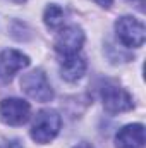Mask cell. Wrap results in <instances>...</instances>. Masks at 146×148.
Returning <instances> with one entry per match:
<instances>
[{"instance_id":"cell-1","label":"cell","mask_w":146,"mask_h":148,"mask_svg":"<svg viewBox=\"0 0 146 148\" xmlns=\"http://www.w3.org/2000/svg\"><path fill=\"white\" fill-rule=\"evenodd\" d=\"M62 126V117L59 115V112L55 110H40L33 121L31 126V138L36 143H50L60 131Z\"/></svg>"},{"instance_id":"cell-2","label":"cell","mask_w":146,"mask_h":148,"mask_svg":"<svg viewBox=\"0 0 146 148\" xmlns=\"http://www.w3.org/2000/svg\"><path fill=\"white\" fill-rule=\"evenodd\" d=\"M115 33L119 41L127 47V48H139L143 47L146 38V31H145V24L132 17V16H122L117 19L115 23Z\"/></svg>"},{"instance_id":"cell-3","label":"cell","mask_w":146,"mask_h":148,"mask_svg":"<svg viewBox=\"0 0 146 148\" xmlns=\"http://www.w3.org/2000/svg\"><path fill=\"white\" fill-rule=\"evenodd\" d=\"M21 88L29 98H33L36 102H41V103L50 102L53 98V88H52L46 74L41 69H35L31 73L23 74Z\"/></svg>"},{"instance_id":"cell-4","label":"cell","mask_w":146,"mask_h":148,"mask_svg":"<svg viewBox=\"0 0 146 148\" xmlns=\"http://www.w3.org/2000/svg\"><path fill=\"white\" fill-rule=\"evenodd\" d=\"M102 102L105 110L110 114H122V112H129L134 107L132 97L129 95L127 90H124L122 86L115 84V83H107L102 86Z\"/></svg>"},{"instance_id":"cell-5","label":"cell","mask_w":146,"mask_h":148,"mask_svg":"<svg viewBox=\"0 0 146 148\" xmlns=\"http://www.w3.org/2000/svg\"><path fill=\"white\" fill-rule=\"evenodd\" d=\"M31 107L23 98H5L0 102V119L9 126H23L28 122Z\"/></svg>"},{"instance_id":"cell-6","label":"cell","mask_w":146,"mask_h":148,"mask_svg":"<svg viewBox=\"0 0 146 148\" xmlns=\"http://www.w3.org/2000/svg\"><path fill=\"white\" fill-rule=\"evenodd\" d=\"M84 45V33L79 26H65L55 38V52L60 57L79 53Z\"/></svg>"},{"instance_id":"cell-7","label":"cell","mask_w":146,"mask_h":148,"mask_svg":"<svg viewBox=\"0 0 146 148\" xmlns=\"http://www.w3.org/2000/svg\"><path fill=\"white\" fill-rule=\"evenodd\" d=\"M29 66V57L19 50L7 48L0 53V77L3 81L12 79V76Z\"/></svg>"},{"instance_id":"cell-8","label":"cell","mask_w":146,"mask_h":148,"mask_svg":"<svg viewBox=\"0 0 146 148\" xmlns=\"http://www.w3.org/2000/svg\"><path fill=\"white\" fill-rule=\"evenodd\" d=\"M115 148H145V126L129 124L115 134Z\"/></svg>"},{"instance_id":"cell-9","label":"cell","mask_w":146,"mask_h":148,"mask_svg":"<svg viewBox=\"0 0 146 148\" xmlns=\"http://www.w3.org/2000/svg\"><path fill=\"white\" fill-rule=\"evenodd\" d=\"M86 60L81 55H69V57H62L60 60V76L62 79L76 83L77 79H81L86 73Z\"/></svg>"},{"instance_id":"cell-10","label":"cell","mask_w":146,"mask_h":148,"mask_svg":"<svg viewBox=\"0 0 146 148\" xmlns=\"http://www.w3.org/2000/svg\"><path fill=\"white\" fill-rule=\"evenodd\" d=\"M43 21L45 24L50 28V29H57L64 24L65 21V12L60 5L57 3H50L46 9H45V14H43Z\"/></svg>"},{"instance_id":"cell-11","label":"cell","mask_w":146,"mask_h":148,"mask_svg":"<svg viewBox=\"0 0 146 148\" xmlns=\"http://www.w3.org/2000/svg\"><path fill=\"white\" fill-rule=\"evenodd\" d=\"M3 148H23V145H21V141L19 140H10V141H7L5 143V147Z\"/></svg>"},{"instance_id":"cell-12","label":"cell","mask_w":146,"mask_h":148,"mask_svg":"<svg viewBox=\"0 0 146 148\" xmlns=\"http://www.w3.org/2000/svg\"><path fill=\"white\" fill-rule=\"evenodd\" d=\"M98 5H102V7H110L112 5V0H95Z\"/></svg>"},{"instance_id":"cell-13","label":"cell","mask_w":146,"mask_h":148,"mask_svg":"<svg viewBox=\"0 0 146 148\" xmlns=\"http://www.w3.org/2000/svg\"><path fill=\"white\" fill-rule=\"evenodd\" d=\"M74 148H95V147H93V145H89V143H86V141H83V143L76 145Z\"/></svg>"},{"instance_id":"cell-14","label":"cell","mask_w":146,"mask_h":148,"mask_svg":"<svg viewBox=\"0 0 146 148\" xmlns=\"http://www.w3.org/2000/svg\"><path fill=\"white\" fill-rule=\"evenodd\" d=\"M10 2H14V3H23V2H26V0H10Z\"/></svg>"}]
</instances>
